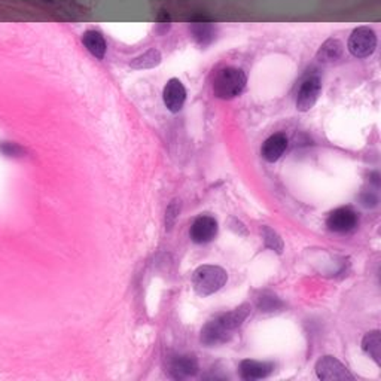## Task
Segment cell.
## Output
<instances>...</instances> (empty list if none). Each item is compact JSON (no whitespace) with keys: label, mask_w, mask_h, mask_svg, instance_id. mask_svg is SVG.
<instances>
[{"label":"cell","mask_w":381,"mask_h":381,"mask_svg":"<svg viewBox=\"0 0 381 381\" xmlns=\"http://www.w3.org/2000/svg\"><path fill=\"white\" fill-rule=\"evenodd\" d=\"M0 152H2L5 156H12V158H20L27 154V149L20 143L15 142H9V140H2L0 142Z\"/></svg>","instance_id":"obj_21"},{"label":"cell","mask_w":381,"mask_h":381,"mask_svg":"<svg viewBox=\"0 0 381 381\" xmlns=\"http://www.w3.org/2000/svg\"><path fill=\"white\" fill-rule=\"evenodd\" d=\"M216 234H218V220L207 215H201L196 218L189 229V236L192 241L200 244L212 241L216 237Z\"/></svg>","instance_id":"obj_8"},{"label":"cell","mask_w":381,"mask_h":381,"mask_svg":"<svg viewBox=\"0 0 381 381\" xmlns=\"http://www.w3.org/2000/svg\"><path fill=\"white\" fill-rule=\"evenodd\" d=\"M228 280V274L222 267L218 265H200L192 273V286L194 290L201 295V297H208L219 289H222Z\"/></svg>","instance_id":"obj_2"},{"label":"cell","mask_w":381,"mask_h":381,"mask_svg":"<svg viewBox=\"0 0 381 381\" xmlns=\"http://www.w3.org/2000/svg\"><path fill=\"white\" fill-rule=\"evenodd\" d=\"M161 63V53L158 51V49L152 48L149 51H146L145 54L133 58L130 66L134 69H152L155 66H158Z\"/></svg>","instance_id":"obj_18"},{"label":"cell","mask_w":381,"mask_h":381,"mask_svg":"<svg viewBox=\"0 0 381 381\" xmlns=\"http://www.w3.org/2000/svg\"><path fill=\"white\" fill-rule=\"evenodd\" d=\"M179 212H180V200L179 199L171 200V203L167 207V212H166V228L168 231L173 228Z\"/></svg>","instance_id":"obj_22"},{"label":"cell","mask_w":381,"mask_h":381,"mask_svg":"<svg viewBox=\"0 0 381 381\" xmlns=\"http://www.w3.org/2000/svg\"><path fill=\"white\" fill-rule=\"evenodd\" d=\"M362 350L381 365V333L378 329L366 333L362 340Z\"/></svg>","instance_id":"obj_17"},{"label":"cell","mask_w":381,"mask_h":381,"mask_svg":"<svg viewBox=\"0 0 381 381\" xmlns=\"http://www.w3.org/2000/svg\"><path fill=\"white\" fill-rule=\"evenodd\" d=\"M168 373L173 378L194 377L199 373V361L195 354H179L168 361Z\"/></svg>","instance_id":"obj_10"},{"label":"cell","mask_w":381,"mask_h":381,"mask_svg":"<svg viewBox=\"0 0 381 381\" xmlns=\"http://www.w3.org/2000/svg\"><path fill=\"white\" fill-rule=\"evenodd\" d=\"M246 82H248V78L240 67H222L216 72L213 78V94L222 100H229L243 93Z\"/></svg>","instance_id":"obj_1"},{"label":"cell","mask_w":381,"mask_h":381,"mask_svg":"<svg viewBox=\"0 0 381 381\" xmlns=\"http://www.w3.org/2000/svg\"><path fill=\"white\" fill-rule=\"evenodd\" d=\"M262 236H264V243H265L267 248H269V249L277 252V253L283 252V248H285L283 240H281V237L277 234V232L273 228H269L268 225H264L262 227Z\"/></svg>","instance_id":"obj_20"},{"label":"cell","mask_w":381,"mask_h":381,"mask_svg":"<svg viewBox=\"0 0 381 381\" xmlns=\"http://www.w3.org/2000/svg\"><path fill=\"white\" fill-rule=\"evenodd\" d=\"M250 312H252V305L249 302H243L241 305L237 307L236 310L220 314L219 319H220V322H222L228 329L234 330V329H237L239 326L243 325V322L246 321V319L249 317Z\"/></svg>","instance_id":"obj_14"},{"label":"cell","mask_w":381,"mask_h":381,"mask_svg":"<svg viewBox=\"0 0 381 381\" xmlns=\"http://www.w3.org/2000/svg\"><path fill=\"white\" fill-rule=\"evenodd\" d=\"M322 93V81L316 73L307 75L301 82L297 94V109L301 112H307L310 110L316 102L319 95Z\"/></svg>","instance_id":"obj_4"},{"label":"cell","mask_w":381,"mask_h":381,"mask_svg":"<svg viewBox=\"0 0 381 381\" xmlns=\"http://www.w3.org/2000/svg\"><path fill=\"white\" fill-rule=\"evenodd\" d=\"M191 32L194 39L200 45H207L215 39V26L212 21H208L204 17H196L191 21Z\"/></svg>","instance_id":"obj_13"},{"label":"cell","mask_w":381,"mask_h":381,"mask_svg":"<svg viewBox=\"0 0 381 381\" xmlns=\"http://www.w3.org/2000/svg\"><path fill=\"white\" fill-rule=\"evenodd\" d=\"M256 305L261 312L269 313V312H276L283 307V302H281L276 295L269 293V292H262L260 298H256Z\"/></svg>","instance_id":"obj_19"},{"label":"cell","mask_w":381,"mask_h":381,"mask_svg":"<svg viewBox=\"0 0 381 381\" xmlns=\"http://www.w3.org/2000/svg\"><path fill=\"white\" fill-rule=\"evenodd\" d=\"M349 51L358 58L370 57L377 48V34L370 27H358L350 34L347 42Z\"/></svg>","instance_id":"obj_3"},{"label":"cell","mask_w":381,"mask_h":381,"mask_svg":"<svg viewBox=\"0 0 381 381\" xmlns=\"http://www.w3.org/2000/svg\"><path fill=\"white\" fill-rule=\"evenodd\" d=\"M316 374L321 380L334 381V380H354L349 368L341 363L334 356H323L316 363Z\"/></svg>","instance_id":"obj_5"},{"label":"cell","mask_w":381,"mask_h":381,"mask_svg":"<svg viewBox=\"0 0 381 381\" xmlns=\"http://www.w3.org/2000/svg\"><path fill=\"white\" fill-rule=\"evenodd\" d=\"M164 105L170 112H179V110L185 105L187 100V90L183 87V83L178 78H171L164 87L163 91Z\"/></svg>","instance_id":"obj_9"},{"label":"cell","mask_w":381,"mask_h":381,"mask_svg":"<svg viewBox=\"0 0 381 381\" xmlns=\"http://www.w3.org/2000/svg\"><path fill=\"white\" fill-rule=\"evenodd\" d=\"M286 147H288V138L283 133H276L262 143L261 154L265 161L274 163L281 155H283Z\"/></svg>","instance_id":"obj_11"},{"label":"cell","mask_w":381,"mask_h":381,"mask_svg":"<svg viewBox=\"0 0 381 381\" xmlns=\"http://www.w3.org/2000/svg\"><path fill=\"white\" fill-rule=\"evenodd\" d=\"M83 45L87 46L88 51L98 60H103L105 54H106V41L103 38V34L97 30H88L85 32L82 36Z\"/></svg>","instance_id":"obj_16"},{"label":"cell","mask_w":381,"mask_h":381,"mask_svg":"<svg viewBox=\"0 0 381 381\" xmlns=\"http://www.w3.org/2000/svg\"><path fill=\"white\" fill-rule=\"evenodd\" d=\"M326 225L330 231L335 232L352 231L358 225V213L352 207H338L328 215Z\"/></svg>","instance_id":"obj_6"},{"label":"cell","mask_w":381,"mask_h":381,"mask_svg":"<svg viewBox=\"0 0 381 381\" xmlns=\"http://www.w3.org/2000/svg\"><path fill=\"white\" fill-rule=\"evenodd\" d=\"M344 54V46L338 39H328L317 51V60L321 63H335Z\"/></svg>","instance_id":"obj_15"},{"label":"cell","mask_w":381,"mask_h":381,"mask_svg":"<svg viewBox=\"0 0 381 381\" xmlns=\"http://www.w3.org/2000/svg\"><path fill=\"white\" fill-rule=\"evenodd\" d=\"M232 330L228 329L220 319L216 317L215 321L207 322L203 329H201V342L207 347H215L220 346V344H225L227 341L231 340Z\"/></svg>","instance_id":"obj_7"},{"label":"cell","mask_w":381,"mask_h":381,"mask_svg":"<svg viewBox=\"0 0 381 381\" xmlns=\"http://www.w3.org/2000/svg\"><path fill=\"white\" fill-rule=\"evenodd\" d=\"M274 371L273 362H261L253 359H244L240 363V374L244 380L267 378Z\"/></svg>","instance_id":"obj_12"}]
</instances>
